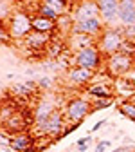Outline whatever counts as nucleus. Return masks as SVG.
<instances>
[{"label":"nucleus","instance_id":"obj_1","mask_svg":"<svg viewBox=\"0 0 135 152\" xmlns=\"http://www.w3.org/2000/svg\"><path fill=\"white\" fill-rule=\"evenodd\" d=\"M7 34L14 42H24L25 36L32 31V15L25 9H14L6 22Z\"/></svg>","mask_w":135,"mask_h":152},{"label":"nucleus","instance_id":"obj_2","mask_svg":"<svg viewBox=\"0 0 135 152\" xmlns=\"http://www.w3.org/2000/svg\"><path fill=\"white\" fill-rule=\"evenodd\" d=\"M124 36H123V26L117 27V26H106L103 29V33L97 36V45L99 51L103 53V56L106 58V56L110 54H115L119 53L124 45Z\"/></svg>","mask_w":135,"mask_h":152},{"label":"nucleus","instance_id":"obj_3","mask_svg":"<svg viewBox=\"0 0 135 152\" xmlns=\"http://www.w3.org/2000/svg\"><path fill=\"white\" fill-rule=\"evenodd\" d=\"M72 65L99 72V71H103V65H105V56L97 45H90L81 51L72 53Z\"/></svg>","mask_w":135,"mask_h":152},{"label":"nucleus","instance_id":"obj_4","mask_svg":"<svg viewBox=\"0 0 135 152\" xmlns=\"http://www.w3.org/2000/svg\"><path fill=\"white\" fill-rule=\"evenodd\" d=\"M135 60H133V56L119 51V53H115V54H110L105 58V71L112 76L113 80H117V78H124L126 74H130L135 67Z\"/></svg>","mask_w":135,"mask_h":152},{"label":"nucleus","instance_id":"obj_5","mask_svg":"<svg viewBox=\"0 0 135 152\" xmlns=\"http://www.w3.org/2000/svg\"><path fill=\"white\" fill-rule=\"evenodd\" d=\"M65 118L70 123H81L88 114H92V100L87 98H72L65 105Z\"/></svg>","mask_w":135,"mask_h":152},{"label":"nucleus","instance_id":"obj_6","mask_svg":"<svg viewBox=\"0 0 135 152\" xmlns=\"http://www.w3.org/2000/svg\"><path fill=\"white\" fill-rule=\"evenodd\" d=\"M67 118H65V112L61 110V109H54V112L51 114V118L47 120V123L43 125V129H42V132L40 134L42 136H49V138H54V140H60V136H61V132H63V129L67 127Z\"/></svg>","mask_w":135,"mask_h":152},{"label":"nucleus","instance_id":"obj_7","mask_svg":"<svg viewBox=\"0 0 135 152\" xmlns=\"http://www.w3.org/2000/svg\"><path fill=\"white\" fill-rule=\"evenodd\" d=\"M99 7V16L105 26L119 24V0H95Z\"/></svg>","mask_w":135,"mask_h":152},{"label":"nucleus","instance_id":"obj_8","mask_svg":"<svg viewBox=\"0 0 135 152\" xmlns=\"http://www.w3.org/2000/svg\"><path fill=\"white\" fill-rule=\"evenodd\" d=\"M9 148L13 152H36V138L29 130L9 136Z\"/></svg>","mask_w":135,"mask_h":152},{"label":"nucleus","instance_id":"obj_9","mask_svg":"<svg viewBox=\"0 0 135 152\" xmlns=\"http://www.w3.org/2000/svg\"><path fill=\"white\" fill-rule=\"evenodd\" d=\"M94 71L90 69H83V67H69L67 69V83L72 85V87H85L88 83H92L94 80Z\"/></svg>","mask_w":135,"mask_h":152},{"label":"nucleus","instance_id":"obj_10","mask_svg":"<svg viewBox=\"0 0 135 152\" xmlns=\"http://www.w3.org/2000/svg\"><path fill=\"white\" fill-rule=\"evenodd\" d=\"M70 15L74 18V22L88 20V18L99 16V7L95 0H87V2H78L74 9H70Z\"/></svg>","mask_w":135,"mask_h":152},{"label":"nucleus","instance_id":"obj_11","mask_svg":"<svg viewBox=\"0 0 135 152\" xmlns=\"http://www.w3.org/2000/svg\"><path fill=\"white\" fill-rule=\"evenodd\" d=\"M105 22L101 20V16H95V18H88V20H81V22H74L72 33H83V34H90L97 38L103 29H105Z\"/></svg>","mask_w":135,"mask_h":152},{"label":"nucleus","instance_id":"obj_12","mask_svg":"<svg viewBox=\"0 0 135 152\" xmlns=\"http://www.w3.org/2000/svg\"><path fill=\"white\" fill-rule=\"evenodd\" d=\"M54 109H56V105L51 100H47V98H42L40 102L36 103V107H34V129L36 130L42 132L43 125L51 118V114L54 112Z\"/></svg>","mask_w":135,"mask_h":152},{"label":"nucleus","instance_id":"obj_13","mask_svg":"<svg viewBox=\"0 0 135 152\" xmlns=\"http://www.w3.org/2000/svg\"><path fill=\"white\" fill-rule=\"evenodd\" d=\"M51 42H52V34L51 33H40V31H31L24 40L25 47L34 51V53H42V51L45 53V49Z\"/></svg>","mask_w":135,"mask_h":152},{"label":"nucleus","instance_id":"obj_14","mask_svg":"<svg viewBox=\"0 0 135 152\" xmlns=\"http://www.w3.org/2000/svg\"><path fill=\"white\" fill-rule=\"evenodd\" d=\"M29 125H31V123L27 121L24 110L20 109L18 112H14L7 121H4V123H2V130L6 132L7 136H14V134H18V132H25Z\"/></svg>","mask_w":135,"mask_h":152},{"label":"nucleus","instance_id":"obj_15","mask_svg":"<svg viewBox=\"0 0 135 152\" xmlns=\"http://www.w3.org/2000/svg\"><path fill=\"white\" fill-rule=\"evenodd\" d=\"M97 44V38L95 36H90V34H83V33H70L67 38H65V45H67V51H81L85 47H90V45H95Z\"/></svg>","mask_w":135,"mask_h":152},{"label":"nucleus","instance_id":"obj_16","mask_svg":"<svg viewBox=\"0 0 135 152\" xmlns=\"http://www.w3.org/2000/svg\"><path fill=\"white\" fill-rule=\"evenodd\" d=\"M85 92L90 96V100L110 98V96H115V87H113V82H108V83H90Z\"/></svg>","mask_w":135,"mask_h":152},{"label":"nucleus","instance_id":"obj_17","mask_svg":"<svg viewBox=\"0 0 135 152\" xmlns=\"http://www.w3.org/2000/svg\"><path fill=\"white\" fill-rule=\"evenodd\" d=\"M119 24L121 26L135 24V0H119Z\"/></svg>","mask_w":135,"mask_h":152},{"label":"nucleus","instance_id":"obj_18","mask_svg":"<svg viewBox=\"0 0 135 152\" xmlns=\"http://www.w3.org/2000/svg\"><path fill=\"white\" fill-rule=\"evenodd\" d=\"M20 110V103L14 96H6L0 100V125L4 121H7L14 112Z\"/></svg>","mask_w":135,"mask_h":152},{"label":"nucleus","instance_id":"obj_19","mask_svg":"<svg viewBox=\"0 0 135 152\" xmlns=\"http://www.w3.org/2000/svg\"><path fill=\"white\" fill-rule=\"evenodd\" d=\"M32 31L54 34L58 31V24H56V20H51V18H45V16H40V15H32Z\"/></svg>","mask_w":135,"mask_h":152},{"label":"nucleus","instance_id":"obj_20","mask_svg":"<svg viewBox=\"0 0 135 152\" xmlns=\"http://www.w3.org/2000/svg\"><path fill=\"white\" fill-rule=\"evenodd\" d=\"M34 15H40V16H45V18H51V20H58L61 15L58 13L52 6H49L45 0H42L40 4H38V7L34 9Z\"/></svg>","mask_w":135,"mask_h":152},{"label":"nucleus","instance_id":"obj_21","mask_svg":"<svg viewBox=\"0 0 135 152\" xmlns=\"http://www.w3.org/2000/svg\"><path fill=\"white\" fill-rule=\"evenodd\" d=\"M65 51H67V45H63L60 40H54V38H52V42H51V44L47 45V49H45V54H47V58L58 60Z\"/></svg>","mask_w":135,"mask_h":152},{"label":"nucleus","instance_id":"obj_22","mask_svg":"<svg viewBox=\"0 0 135 152\" xmlns=\"http://www.w3.org/2000/svg\"><path fill=\"white\" fill-rule=\"evenodd\" d=\"M117 110H119V114H123L124 118H128V120H131L135 123V103L133 102H130V100L119 102L117 103Z\"/></svg>","mask_w":135,"mask_h":152},{"label":"nucleus","instance_id":"obj_23","mask_svg":"<svg viewBox=\"0 0 135 152\" xmlns=\"http://www.w3.org/2000/svg\"><path fill=\"white\" fill-rule=\"evenodd\" d=\"M9 91H11V94H13L14 98H31L32 96V91L24 82L22 83H11Z\"/></svg>","mask_w":135,"mask_h":152},{"label":"nucleus","instance_id":"obj_24","mask_svg":"<svg viewBox=\"0 0 135 152\" xmlns=\"http://www.w3.org/2000/svg\"><path fill=\"white\" fill-rule=\"evenodd\" d=\"M113 102H115V96L92 100V112H95V110H103V109H108V107H112V105H113Z\"/></svg>","mask_w":135,"mask_h":152},{"label":"nucleus","instance_id":"obj_25","mask_svg":"<svg viewBox=\"0 0 135 152\" xmlns=\"http://www.w3.org/2000/svg\"><path fill=\"white\" fill-rule=\"evenodd\" d=\"M49 6H52L60 15H65V13H70V2L69 0H45Z\"/></svg>","mask_w":135,"mask_h":152},{"label":"nucleus","instance_id":"obj_26","mask_svg":"<svg viewBox=\"0 0 135 152\" xmlns=\"http://www.w3.org/2000/svg\"><path fill=\"white\" fill-rule=\"evenodd\" d=\"M38 82V89H43V91H47V89H51L52 87V78H51V76L49 74H45V76H42V78H38L36 80Z\"/></svg>","mask_w":135,"mask_h":152},{"label":"nucleus","instance_id":"obj_27","mask_svg":"<svg viewBox=\"0 0 135 152\" xmlns=\"http://www.w3.org/2000/svg\"><path fill=\"white\" fill-rule=\"evenodd\" d=\"M123 36H124V40L135 42V24L133 26H123Z\"/></svg>","mask_w":135,"mask_h":152},{"label":"nucleus","instance_id":"obj_28","mask_svg":"<svg viewBox=\"0 0 135 152\" xmlns=\"http://www.w3.org/2000/svg\"><path fill=\"white\" fill-rule=\"evenodd\" d=\"M13 11H14V9H11L7 4H0V20H2V22H7L9 16L13 15Z\"/></svg>","mask_w":135,"mask_h":152},{"label":"nucleus","instance_id":"obj_29","mask_svg":"<svg viewBox=\"0 0 135 152\" xmlns=\"http://www.w3.org/2000/svg\"><path fill=\"white\" fill-rule=\"evenodd\" d=\"M11 40L9 34H7V27H6V22L0 20V44H7Z\"/></svg>","mask_w":135,"mask_h":152},{"label":"nucleus","instance_id":"obj_30","mask_svg":"<svg viewBox=\"0 0 135 152\" xmlns=\"http://www.w3.org/2000/svg\"><path fill=\"white\" fill-rule=\"evenodd\" d=\"M108 147H112V141H110V140H101V141H97V145H95L94 152H105Z\"/></svg>","mask_w":135,"mask_h":152},{"label":"nucleus","instance_id":"obj_31","mask_svg":"<svg viewBox=\"0 0 135 152\" xmlns=\"http://www.w3.org/2000/svg\"><path fill=\"white\" fill-rule=\"evenodd\" d=\"M112 152H135V145H119V147H115Z\"/></svg>","mask_w":135,"mask_h":152},{"label":"nucleus","instance_id":"obj_32","mask_svg":"<svg viewBox=\"0 0 135 152\" xmlns=\"http://www.w3.org/2000/svg\"><path fill=\"white\" fill-rule=\"evenodd\" d=\"M105 125H106V120H99L97 123H94V127L90 129V132H97V130H101ZM90 132H88V134H90Z\"/></svg>","mask_w":135,"mask_h":152},{"label":"nucleus","instance_id":"obj_33","mask_svg":"<svg viewBox=\"0 0 135 152\" xmlns=\"http://www.w3.org/2000/svg\"><path fill=\"white\" fill-rule=\"evenodd\" d=\"M76 145H92V138H90V134L85 136V138H79L78 141H76Z\"/></svg>","mask_w":135,"mask_h":152},{"label":"nucleus","instance_id":"obj_34","mask_svg":"<svg viewBox=\"0 0 135 152\" xmlns=\"http://www.w3.org/2000/svg\"><path fill=\"white\" fill-rule=\"evenodd\" d=\"M72 130H74V129H72V123H70V125H67V127L63 129V132H61V136H60V140H63V138H67V136L70 134V132H72Z\"/></svg>","mask_w":135,"mask_h":152},{"label":"nucleus","instance_id":"obj_35","mask_svg":"<svg viewBox=\"0 0 135 152\" xmlns=\"http://www.w3.org/2000/svg\"><path fill=\"white\" fill-rule=\"evenodd\" d=\"M24 83H25V85H27V87H29L31 91H34V89H38V82H36V80H25Z\"/></svg>","mask_w":135,"mask_h":152},{"label":"nucleus","instance_id":"obj_36","mask_svg":"<svg viewBox=\"0 0 135 152\" xmlns=\"http://www.w3.org/2000/svg\"><path fill=\"white\" fill-rule=\"evenodd\" d=\"M78 147V152H88V148H90V145H76Z\"/></svg>","mask_w":135,"mask_h":152},{"label":"nucleus","instance_id":"obj_37","mask_svg":"<svg viewBox=\"0 0 135 152\" xmlns=\"http://www.w3.org/2000/svg\"><path fill=\"white\" fill-rule=\"evenodd\" d=\"M6 78H7V80H13V78H14V74H13V72H9V74H6Z\"/></svg>","mask_w":135,"mask_h":152},{"label":"nucleus","instance_id":"obj_38","mask_svg":"<svg viewBox=\"0 0 135 152\" xmlns=\"http://www.w3.org/2000/svg\"><path fill=\"white\" fill-rule=\"evenodd\" d=\"M130 102H133V103H135V92H133L131 96H130Z\"/></svg>","mask_w":135,"mask_h":152},{"label":"nucleus","instance_id":"obj_39","mask_svg":"<svg viewBox=\"0 0 135 152\" xmlns=\"http://www.w3.org/2000/svg\"><path fill=\"white\" fill-rule=\"evenodd\" d=\"M131 74H133V78H131V82H133V85H135V69L131 71Z\"/></svg>","mask_w":135,"mask_h":152},{"label":"nucleus","instance_id":"obj_40","mask_svg":"<svg viewBox=\"0 0 135 152\" xmlns=\"http://www.w3.org/2000/svg\"><path fill=\"white\" fill-rule=\"evenodd\" d=\"M72 2H76V4H78V2H87V0H72Z\"/></svg>","mask_w":135,"mask_h":152},{"label":"nucleus","instance_id":"obj_41","mask_svg":"<svg viewBox=\"0 0 135 152\" xmlns=\"http://www.w3.org/2000/svg\"><path fill=\"white\" fill-rule=\"evenodd\" d=\"M0 152H7V150H4V148H0Z\"/></svg>","mask_w":135,"mask_h":152},{"label":"nucleus","instance_id":"obj_42","mask_svg":"<svg viewBox=\"0 0 135 152\" xmlns=\"http://www.w3.org/2000/svg\"><path fill=\"white\" fill-rule=\"evenodd\" d=\"M9 152H13V150H9Z\"/></svg>","mask_w":135,"mask_h":152}]
</instances>
